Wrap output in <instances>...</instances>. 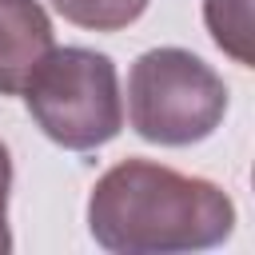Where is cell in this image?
<instances>
[{
	"mask_svg": "<svg viewBox=\"0 0 255 255\" xmlns=\"http://www.w3.org/2000/svg\"><path fill=\"white\" fill-rule=\"evenodd\" d=\"M88 231L116 255L207 251L235 231V203L211 179L155 159H120L88 195Z\"/></svg>",
	"mask_w": 255,
	"mask_h": 255,
	"instance_id": "obj_1",
	"label": "cell"
},
{
	"mask_svg": "<svg viewBox=\"0 0 255 255\" xmlns=\"http://www.w3.org/2000/svg\"><path fill=\"white\" fill-rule=\"evenodd\" d=\"M20 96L36 128L68 151L104 147L124 128L116 64L96 48H80V44L52 48Z\"/></svg>",
	"mask_w": 255,
	"mask_h": 255,
	"instance_id": "obj_2",
	"label": "cell"
},
{
	"mask_svg": "<svg viewBox=\"0 0 255 255\" xmlns=\"http://www.w3.org/2000/svg\"><path fill=\"white\" fill-rule=\"evenodd\" d=\"M223 76L187 48H151L128 72V120L147 143H199L223 124Z\"/></svg>",
	"mask_w": 255,
	"mask_h": 255,
	"instance_id": "obj_3",
	"label": "cell"
},
{
	"mask_svg": "<svg viewBox=\"0 0 255 255\" xmlns=\"http://www.w3.org/2000/svg\"><path fill=\"white\" fill-rule=\"evenodd\" d=\"M52 48L56 36L40 0H0V96H20Z\"/></svg>",
	"mask_w": 255,
	"mask_h": 255,
	"instance_id": "obj_4",
	"label": "cell"
},
{
	"mask_svg": "<svg viewBox=\"0 0 255 255\" xmlns=\"http://www.w3.org/2000/svg\"><path fill=\"white\" fill-rule=\"evenodd\" d=\"M203 20L211 40L243 68L255 64V24H251V0H203Z\"/></svg>",
	"mask_w": 255,
	"mask_h": 255,
	"instance_id": "obj_5",
	"label": "cell"
},
{
	"mask_svg": "<svg viewBox=\"0 0 255 255\" xmlns=\"http://www.w3.org/2000/svg\"><path fill=\"white\" fill-rule=\"evenodd\" d=\"M52 8L88 32H120L128 24H135L147 8V0H52Z\"/></svg>",
	"mask_w": 255,
	"mask_h": 255,
	"instance_id": "obj_6",
	"label": "cell"
},
{
	"mask_svg": "<svg viewBox=\"0 0 255 255\" xmlns=\"http://www.w3.org/2000/svg\"><path fill=\"white\" fill-rule=\"evenodd\" d=\"M8 191H12V155L0 139V255L12 251V235H8Z\"/></svg>",
	"mask_w": 255,
	"mask_h": 255,
	"instance_id": "obj_7",
	"label": "cell"
}]
</instances>
